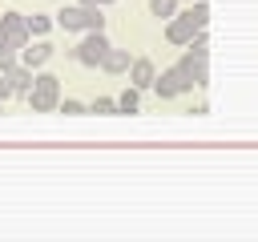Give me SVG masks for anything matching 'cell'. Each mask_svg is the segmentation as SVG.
I'll return each mask as SVG.
<instances>
[{
	"label": "cell",
	"mask_w": 258,
	"mask_h": 242,
	"mask_svg": "<svg viewBox=\"0 0 258 242\" xmlns=\"http://www.w3.org/2000/svg\"><path fill=\"white\" fill-rule=\"evenodd\" d=\"M206 24H210V4H206V0H198L189 12L169 16V24H165V40H169V44H189V40H194V32H202Z\"/></svg>",
	"instance_id": "obj_1"
},
{
	"label": "cell",
	"mask_w": 258,
	"mask_h": 242,
	"mask_svg": "<svg viewBox=\"0 0 258 242\" xmlns=\"http://www.w3.org/2000/svg\"><path fill=\"white\" fill-rule=\"evenodd\" d=\"M56 24L64 28V32H77V28H85V32H105V16H101V4H69V8H60L56 12Z\"/></svg>",
	"instance_id": "obj_2"
},
{
	"label": "cell",
	"mask_w": 258,
	"mask_h": 242,
	"mask_svg": "<svg viewBox=\"0 0 258 242\" xmlns=\"http://www.w3.org/2000/svg\"><path fill=\"white\" fill-rule=\"evenodd\" d=\"M28 105H32V113H48V109H56V105H60V77H52V73H36L32 93H28Z\"/></svg>",
	"instance_id": "obj_3"
},
{
	"label": "cell",
	"mask_w": 258,
	"mask_h": 242,
	"mask_svg": "<svg viewBox=\"0 0 258 242\" xmlns=\"http://www.w3.org/2000/svg\"><path fill=\"white\" fill-rule=\"evenodd\" d=\"M153 89H157V97L165 101V97H177V93H189L194 89V77H189V69L177 60V65H169V69H161L157 77H153Z\"/></svg>",
	"instance_id": "obj_4"
},
{
	"label": "cell",
	"mask_w": 258,
	"mask_h": 242,
	"mask_svg": "<svg viewBox=\"0 0 258 242\" xmlns=\"http://www.w3.org/2000/svg\"><path fill=\"white\" fill-rule=\"evenodd\" d=\"M109 48H113V44H109V36H105V32H89L77 48H69V56H73V60H81V65H101V60L109 56Z\"/></svg>",
	"instance_id": "obj_5"
},
{
	"label": "cell",
	"mask_w": 258,
	"mask_h": 242,
	"mask_svg": "<svg viewBox=\"0 0 258 242\" xmlns=\"http://www.w3.org/2000/svg\"><path fill=\"white\" fill-rule=\"evenodd\" d=\"M0 40L24 48V44L32 40V32H28V16H20V12H4V16H0Z\"/></svg>",
	"instance_id": "obj_6"
},
{
	"label": "cell",
	"mask_w": 258,
	"mask_h": 242,
	"mask_svg": "<svg viewBox=\"0 0 258 242\" xmlns=\"http://www.w3.org/2000/svg\"><path fill=\"white\" fill-rule=\"evenodd\" d=\"M153 77H157V69H153V60H133L129 65V85H137V89H153Z\"/></svg>",
	"instance_id": "obj_7"
},
{
	"label": "cell",
	"mask_w": 258,
	"mask_h": 242,
	"mask_svg": "<svg viewBox=\"0 0 258 242\" xmlns=\"http://www.w3.org/2000/svg\"><path fill=\"white\" fill-rule=\"evenodd\" d=\"M8 81H12V93H16V97H28L36 77H32V69L20 60V65H12V69H8Z\"/></svg>",
	"instance_id": "obj_8"
},
{
	"label": "cell",
	"mask_w": 258,
	"mask_h": 242,
	"mask_svg": "<svg viewBox=\"0 0 258 242\" xmlns=\"http://www.w3.org/2000/svg\"><path fill=\"white\" fill-rule=\"evenodd\" d=\"M48 56H52V44H48V40H36V44L28 40V44L20 48V60H24L28 69H36V65H44Z\"/></svg>",
	"instance_id": "obj_9"
},
{
	"label": "cell",
	"mask_w": 258,
	"mask_h": 242,
	"mask_svg": "<svg viewBox=\"0 0 258 242\" xmlns=\"http://www.w3.org/2000/svg\"><path fill=\"white\" fill-rule=\"evenodd\" d=\"M129 65H133V60H129V52H125V48H109V56L101 60V69H105V73H113V77L129 73Z\"/></svg>",
	"instance_id": "obj_10"
},
{
	"label": "cell",
	"mask_w": 258,
	"mask_h": 242,
	"mask_svg": "<svg viewBox=\"0 0 258 242\" xmlns=\"http://www.w3.org/2000/svg\"><path fill=\"white\" fill-rule=\"evenodd\" d=\"M137 109H141V89L129 85V89L117 97V113H137Z\"/></svg>",
	"instance_id": "obj_11"
},
{
	"label": "cell",
	"mask_w": 258,
	"mask_h": 242,
	"mask_svg": "<svg viewBox=\"0 0 258 242\" xmlns=\"http://www.w3.org/2000/svg\"><path fill=\"white\" fill-rule=\"evenodd\" d=\"M12 65H20V48L8 44V40H0V73H8Z\"/></svg>",
	"instance_id": "obj_12"
},
{
	"label": "cell",
	"mask_w": 258,
	"mask_h": 242,
	"mask_svg": "<svg viewBox=\"0 0 258 242\" xmlns=\"http://www.w3.org/2000/svg\"><path fill=\"white\" fill-rule=\"evenodd\" d=\"M52 24H56V16H28V32L32 36H44Z\"/></svg>",
	"instance_id": "obj_13"
},
{
	"label": "cell",
	"mask_w": 258,
	"mask_h": 242,
	"mask_svg": "<svg viewBox=\"0 0 258 242\" xmlns=\"http://www.w3.org/2000/svg\"><path fill=\"white\" fill-rule=\"evenodd\" d=\"M56 109H60L64 117H81V113H89V105H85V101H73V97H64Z\"/></svg>",
	"instance_id": "obj_14"
},
{
	"label": "cell",
	"mask_w": 258,
	"mask_h": 242,
	"mask_svg": "<svg viewBox=\"0 0 258 242\" xmlns=\"http://www.w3.org/2000/svg\"><path fill=\"white\" fill-rule=\"evenodd\" d=\"M149 12L153 16H173L177 12V0H149Z\"/></svg>",
	"instance_id": "obj_15"
},
{
	"label": "cell",
	"mask_w": 258,
	"mask_h": 242,
	"mask_svg": "<svg viewBox=\"0 0 258 242\" xmlns=\"http://www.w3.org/2000/svg\"><path fill=\"white\" fill-rule=\"evenodd\" d=\"M89 113H117V97H97L89 105Z\"/></svg>",
	"instance_id": "obj_16"
},
{
	"label": "cell",
	"mask_w": 258,
	"mask_h": 242,
	"mask_svg": "<svg viewBox=\"0 0 258 242\" xmlns=\"http://www.w3.org/2000/svg\"><path fill=\"white\" fill-rule=\"evenodd\" d=\"M12 97V81H8V73H0V101H8Z\"/></svg>",
	"instance_id": "obj_17"
},
{
	"label": "cell",
	"mask_w": 258,
	"mask_h": 242,
	"mask_svg": "<svg viewBox=\"0 0 258 242\" xmlns=\"http://www.w3.org/2000/svg\"><path fill=\"white\" fill-rule=\"evenodd\" d=\"M0 105H4V101H0Z\"/></svg>",
	"instance_id": "obj_18"
}]
</instances>
